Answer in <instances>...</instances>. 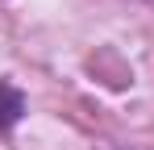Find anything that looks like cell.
Listing matches in <instances>:
<instances>
[{
  "label": "cell",
  "instance_id": "obj_2",
  "mask_svg": "<svg viewBox=\"0 0 154 150\" xmlns=\"http://www.w3.org/2000/svg\"><path fill=\"white\" fill-rule=\"evenodd\" d=\"M150 4H154V0H150Z\"/></svg>",
  "mask_w": 154,
  "mask_h": 150
},
{
  "label": "cell",
  "instance_id": "obj_1",
  "mask_svg": "<svg viewBox=\"0 0 154 150\" xmlns=\"http://www.w3.org/2000/svg\"><path fill=\"white\" fill-rule=\"evenodd\" d=\"M21 113H25V100H21V92H17L8 79H0V129L17 125V121H21Z\"/></svg>",
  "mask_w": 154,
  "mask_h": 150
}]
</instances>
